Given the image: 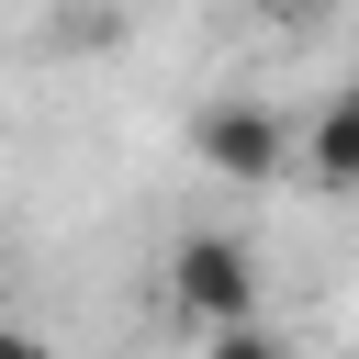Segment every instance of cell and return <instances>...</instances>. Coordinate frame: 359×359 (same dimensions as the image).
Wrapping results in <instances>:
<instances>
[{
  "instance_id": "obj_6",
  "label": "cell",
  "mask_w": 359,
  "mask_h": 359,
  "mask_svg": "<svg viewBox=\"0 0 359 359\" xmlns=\"http://www.w3.org/2000/svg\"><path fill=\"white\" fill-rule=\"evenodd\" d=\"M236 11H258V22H292V0H236Z\"/></svg>"
},
{
  "instance_id": "obj_2",
  "label": "cell",
  "mask_w": 359,
  "mask_h": 359,
  "mask_svg": "<svg viewBox=\"0 0 359 359\" xmlns=\"http://www.w3.org/2000/svg\"><path fill=\"white\" fill-rule=\"evenodd\" d=\"M191 157H202L213 180H236V191H269V180H292V112L224 90V101L191 112Z\"/></svg>"
},
{
  "instance_id": "obj_1",
  "label": "cell",
  "mask_w": 359,
  "mask_h": 359,
  "mask_svg": "<svg viewBox=\"0 0 359 359\" xmlns=\"http://www.w3.org/2000/svg\"><path fill=\"white\" fill-rule=\"evenodd\" d=\"M168 303H180L202 337H213V325H258V303H269L258 247H247V236H224V224L180 236V247H168Z\"/></svg>"
},
{
  "instance_id": "obj_7",
  "label": "cell",
  "mask_w": 359,
  "mask_h": 359,
  "mask_svg": "<svg viewBox=\"0 0 359 359\" xmlns=\"http://www.w3.org/2000/svg\"><path fill=\"white\" fill-rule=\"evenodd\" d=\"M303 11H325V0H292V22H303Z\"/></svg>"
},
{
  "instance_id": "obj_5",
  "label": "cell",
  "mask_w": 359,
  "mask_h": 359,
  "mask_svg": "<svg viewBox=\"0 0 359 359\" xmlns=\"http://www.w3.org/2000/svg\"><path fill=\"white\" fill-rule=\"evenodd\" d=\"M0 359H56V348H45L34 325H0Z\"/></svg>"
},
{
  "instance_id": "obj_4",
  "label": "cell",
  "mask_w": 359,
  "mask_h": 359,
  "mask_svg": "<svg viewBox=\"0 0 359 359\" xmlns=\"http://www.w3.org/2000/svg\"><path fill=\"white\" fill-rule=\"evenodd\" d=\"M202 359H292V348H280V325H213Z\"/></svg>"
},
{
  "instance_id": "obj_3",
  "label": "cell",
  "mask_w": 359,
  "mask_h": 359,
  "mask_svg": "<svg viewBox=\"0 0 359 359\" xmlns=\"http://www.w3.org/2000/svg\"><path fill=\"white\" fill-rule=\"evenodd\" d=\"M292 180L303 191H359V101H325L314 112V135H292Z\"/></svg>"
}]
</instances>
